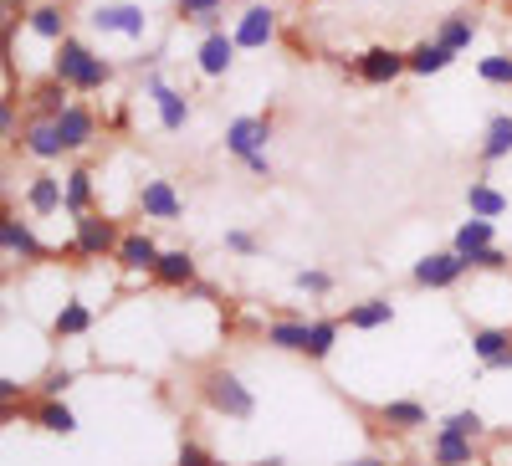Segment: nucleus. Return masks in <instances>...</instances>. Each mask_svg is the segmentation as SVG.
Returning a JSON list of instances; mask_svg holds the SVG:
<instances>
[{"label":"nucleus","mask_w":512,"mask_h":466,"mask_svg":"<svg viewBox=\"0 0 512 466\" xmlns=\"http://www.w3.org/2000/svg\"><path fill=\"white\" fill-rule=\"evenodd\" d=\"M52 77H62L77 98H93V93H103L108 82L118 77V67L108 57H98L82 36H62L57 41V57H52Z\"/></svg>","instance_id":"nucleus-1"},{"label":"nucleus","mask_w":512,"mask_h":466,"mask_svg":"<svg viewBox=\"0 0 512 466\" xmlns=\"http://www.w3.org/2000/svg\"><path fill=\"white\" fill-rule=\"evenodd\" d=\"M267 144H272V113H241V118L226 123V154L241 159L256 180H272Z\"/></svg>","instance_id":"nucleus-2"},{"label":"nucleus","mask_w":512,"mask_h":466,"mask_svg":"<svg viewBox=\"0 0 512 466\" xmlns=\"http://www.w3.org/2000/svg\"><path fill=\"white\" fill-rule=\"evenodd\" d=\"M200 395H205L210 410L226 415V420H251V415H256V395L241 385V374L226 369V364H216V369L200 374Z\"/></svg>","instance_id":"nucleus-3"},{"label":"nucleus","mask_w":512,"mask_h":466,"mask_svg":"<svg viewBox=\"0 0 512 466\" xmlns=\"http://www.w3.org/2000/svg\"><path fill=\"white\" fill-rule=\"evenodd\" d=\"M118 241H123V231H118L113 216H103V210H82V216H72V251H77L82 262L113 257Z\"/></svg>","instance_id":"nucleus-4"},{"label":"nucleus","mask_w":512,"mask_h":466,"mask_svg":"<svg viewBox=\"0 0 512 466\" xmlns=\"http://www.w3.org/2000/svg\"><path fill=\"white\" fill-rule=\"evenodd\" d=\"M82 21H88L98 36H128V41L149 36V11L139 6V0H98Z\"/></svg>","instance_id":"nucleus-5"},{"label":"nucleus","mask_w":512,"mask_h":466,"mask_svg":"<svg viewBox=\"0 0 512 466\" xmlns=\"http://www.w3.org/2000/svg\"><path fill=\"white\" fill-rule=\"evenodd\" d=\"M466 272H472V262L451 246V251H425V257L410 267V282L425 287V292H451V287H461Z\"/></svg>","instance_id":"nucleus-6"},{"label":"nucleus","mask_w":512,"mask_h":466,"mask_svg":"<svg viewBox=\"0 0 512 466\" xmlns=\"http://www.w3.org/2000/svg\"><path fill=\"white\" fill-rule=\"evenodd\" d=\"M139 77H144V98H149L154 113H159V129H164V134H185V129H190V98H185L180 88H169L159 72H139Z\"/></svg>","instance_id":"nucleus-7"},{"label":"nucleus","mask_w":512,"mask_h":466,"mask_svg":"<svg viewBox=\"0 0 512 466\" xmlns=\"http://www.w3.org/2000/svg\"><path fill=\"white\" fill-rule=\"evenodd\" d=\"M231 36H236L241 52H267L277 41V11L267 0H251V6H241V16L231 21Z\"/></svg>","instance_id":"nucleus-8"},{"label":"nucleus","mask_w":512,"mask_h":466,"mask_svg":"<svg viewBox=\"0 0 512 466\" xmlns=\"http://www.w3.org/2000/svg\"><path fill=\"white\" fill-rule=\"evenodd\" d=\"M405 72H410V52H395V47H364L354 57V77L364 88H390Z\"/></svg>","instance_id":"nucleus-9"},{"label":"nucleus","mask_w":512,"mask_h":466,"mask_svg":"<svg viewBox=\"0 0 512 466\" xmlns=\"http://www.w3.org/2000/svg\"><path fill=\"white\" fill-rule=\"evenodd\" d=\"M0 251H6V262L16 267H36L41 257H47V246H41V236L31 231V221H21L16 210H6V216H0Z\"/></svg>","instance_id":"nucleus-10"},{"label":"nucleus","mask_w":512,"mask_h":466,"mask_svg":"<svg viewBox=\"0 0 512 466\" xmlns=\"http://www.w3.org/2000/svg\"><path fill=\"white\" fill-rule=\"evenodd\" d=\"M139 210H144V221H159V226H175L180 216H185V195L175 190V185H169V180H144L139 185Z\"/></svg>","instance_id":"nucleus-11"},{"label":"nucleus","mask_w":512,"mask_h":466,"mask_svg":"<svg viewBox=\"0 0 512 466\" xmlns=\"http://www.w3.org/2000/svg\"><path fill=\"white\" fill-rule=\"evenodd\" d=\"M159 251H164V246H159L149 231H123V241H118V251H113V262H118V272H128V277H154Z\"/></svg>","instance_id":"nucleus-12"},{"label":"nucleus","mask_w":512,"mask_h":466,"mask_svg":"<svg viewBox=\"0 0 512 466\" xmlns=\"http://www.w3.org/2000/svg\"><path fill=\"white\" fill-rule=\"evenodd\" d=\"M472 354L482 359L487 374H507V369H512V323L472 328Z\"/></svg>","instance_id":"nucleus-13"},{"label":"nucleus","mask_w":512,"mask_h":466,"mask_svg":"<svg viewBox=\"0 0 512 466\" xmlns=\"http://www.w3.org/2000/svg\"><path fill=\"white\" fill-rule=\"evenodd\" d=\"M236 36L221 26V31H205L200 36V47H195V67H200V77H226L231 67H236Z\"/></svg>","instance_id":"nucleus-14"},{"label":"nucleus","mask_w":512,"mask_h":466,"mask_svg":"<svg viewBox=\"0 0 512 466\" xmlns=\"http://www.w3.org/2000/svg\"><path fill=\"white\" fill-rule=\"evenodd\" d=\"M21 154H31V159H41V164L62 159L67 144H62L57 118H26V123H21Z\"/></svg>","instance_id":"nucleus-15"},{"label":"nucleus","mask_w":512,"mask_h":466,"mask_svg":"<svg viewBox=\"0 0 512 466\" xmlns=\"http://www.w3.org/2000/svg\"><path fill=\"white\" fill-rule=\"evenodd\" d=\"M154 282H159V287H169V292H185V287H195V282H200L195 251H190V246H169V251H159Z\"/></svg>","instance_id":"nucleus-16"},{"label":"nucleus","mask_w":512,"mask_h":466,"mask_svg":"<svg viewBox=\"0 0 512 466\" xmlns=\"http://www.w3.org/2000/svg\"><path fill=\"white\" fill-rule=\"evenodd\" d=\"M57 129H62V144H67V154H82L93 139H98V113L88 108V103H67V113L57 118Z\"/></svg>","instance_id":"nucleus-17"},{"label":"nucleus","mask_w":512,"mask_h":466,"mask_svg":"<svg viewBox=\"0 0 512 466\" xmlns=\"http://www.w3.org/2000/svg\"><path fill=\"white\" fill-rule=\"evenodd\" d=\"M21 205H26V216H62L67 190H62V180H57V175H31V180H26Z\"/></svg>","instance_id":"nucleus-18"},{"label":"nucleus","mask_w":512,"mask_h":466,"mask_svg":"<svg viewBox=\"0 0 512 466\" xmlns=\"http://www.w3.org/2000/svg\"><path fill=\"white\" fill-rule=\"evenodd\" d=\"M67 93H72L67 82L47 72V77H41L36 88L26 93V108H31V118H62V113H67V103H72Z\"/></svg>","instance_id":"nucleus-19"},{"label":"nucleus","mask_w":512,"mask_h":466,"mask_svg":"<svg viewBox=\"0 0 512 466\" xmlns=\"http://www.w3.org/2000/svg\"><path fill=\"white\" fill-rule=\"evenodd\" d=\"M26 31H31L36 41H47V47H57L62 36H72V31H67V11L57 6V0H41V6H31V11H26Z\"/></svg>","instance_id":"nucleus-20"},{"label":"nucleus","mask_w":512,"mask_h":466,"mask_svg":"<svg viewBox=\"0 0 512 466\" xmlns=\"http://www.w3.org/2000/svg\"><path fill=\"white\" fill-rule=\"evenodd\" d=\"M62 190H67V216H82V210H93V200H98V175L88 164H72L67 175H62Z\"/></svg>","instance_id":"nucleus-21"},{"label":"nucleus","mask_w":512,"mask_h":466,"mask_svg":"<svg viewBox=\"0 0 512 466\" xmlns=\"http://www.w3.org/2000/svg\"><path fill=\"white\" fill-rule=\"evenodd\" d=\"M308 328H313V318L287 313V318L267 323V344H272V349H282V354H308Z\"/></svg>","instance_id":"nucleus-22"},{"label":"nucleus","mask_w":512,"mask_h":466,"mask_svg":"<svg viewBox=\"0 0 512 466\" xmlns=\"http://www.w3.org/2000/svg\"><path fill=\"white\" fill-rule=\"evenodd\" d=\"M431 461H436V466H472V461H477V441L441 426V431L431 436Z\"/></svg>","instance_id":"nucleus-23"},{"label":"nucleus","mask_w":512,"mask_h":466,"mask_svg":"<svg viewBox=\"0 0 512 466\" xmlns=\"http://www.w3.org/2000/svg\"><path fill=\"white\" fill-rule=\"evenodd\" d=\"M477 154H482V164H502V159H512V113H492V118H487Z\"/></svg>","instance_id":"nucleus-24"},{"label":"nucleus","mask_w":512,"mask_h":466,"mask_svg":"<svg viewBox=\"0 0 512 466\" xmlns=\"http://www.w3.org/2000/svg\"><path fill=\"white\" fill-rule=\"evenodd\" d=\"M477 11H451V16H441V26H436V41L441 47H451V52H466L477 41Z\"/></svg>","instance_id":"nucleus-25"},{"label":"nucleus","mask_w":512,"mask_h":466,"mask_svg":"<svg viewBox=\"0 0 512 466\" xmlns=\"http://www.w3.org/2000/svg\"><path fill=\"white\" fill-rule=\"evenodd\" d=\"M344 323H349L354 333L390 328V323H395V303H390V298H364V303H354V308L344 313Z\"/></svg>","instance_id":"nucleus-26"},{"label":"nucleus","mask_w":512,"mask_h":466,"mask_svg":"<svg viewBox=\"0 0 512 466\" xmlns=\"http://www.w3.org/2000/svg\"><path fill=\"white\" fill-rule=\"evenodd\" d=\"M93 333V308L82 298H62V308L52 313V338H82Z\"/></svg>","instance_id":"nucleus-27"},{"label":"nucleus","mask_w":512,"mask_h":466,"mask_svg":"<svg viewBox=\"0 0 512 466\" xmlns=\"http://www.w3.org/2000/svg\"><path fill=\"white\" fill-rule=\"evenodd\" d=\"M466 210H472V216L497 221V216H507V210H512V200H507L492 180H472V185H466Z\"/></svg>","instance_id":"nucleus-28"},{"label":"nucleus","mask_w":512,"mask_h":466,"mask_svg":"<svg viewBox=\"0 0 512 466\" xmlns=\"http://www.w3.org/2000/svg\"><path fill=\"white\" fill-rule=\"evenodd\" d=\"M456 57H461V52L441 47V41L431 36V41H420V47H410V77H436V72H446Z\"/></svg>","instance_id":"nucleus-29"},{"label":"nucleus","mask_w":512,"mask_h":466,"mask_svg":"<svg viewBox=\"0 0 512 466\" xmlns=\"http://www.w3.org/2000/svg\"><path fill=\"white\" fill-rule=\"evenodd\" d=\"M379 420H384V426H395V431H420V426H431V415H425L420 400H384V405H379Z\"/></svg>","instance_id":"nucleus-30"},{"label":"nucleus","mask_w":512,"mask_h":466,"mask_svg":"<svg viewBox=\"0 0 512 466\" xmlns=\"http://www.w3.org/2000/svg\"><path fill=\"white\" fill-rule=\"evenodd\" d=\"M451 246L461 251V257H472V251H482V246H497V226H492L487 216H472V221H461V226H456Z\"/></svg>","instance_id":"nucleus-31"},{"label":"nucleus","mask_w":512,"mask_h":466,"mask_svg":"<svg viewBox=\"0 0 512 466\" xmlns=\"http://www.w3.org/2000/svg\"><path fill=\"white\" fill-rule=\"evenodd\" d=\"M338 333H344V318H313V328H308V364H323L333 349H338Z\"/></svg>","instance_id":"nucleus-32"},{"label":"nucleus","mask_w":512,"mask_h":466,"mask_svg":"<svg viewBox=\"0 0 512 466\" xmlns=\"http://www.w3.org/2000/svg\"><path fill=\"white\" fill-rule=\"evenodd\" d=\"M36 426L52 431V436H72V431H77V415H72V405H62V395H57V400H41V405H36Z\"/></svg>","instance_id":"nucleus-33"},{"label":"nucleus","mask_w":512,"mask_h":466,"mask_svg":"<svg viewBox=\"0 0 512 466\" xmlns=\"http://www.w3.org/2000/svg\"><path fill=\"white\" fill-rule=\"evenodd\" d=\"M477 77L487 82V88H512V57L507 52H492L477 62Z\"/></svg>","instance_id":"nucleus-34"},{"label":"nucleus","mask_w":512,"mask_h":466,"mask_svg":"<svg viewBox=\"0 0 512 466\" xmlns=\"http://www.w3.org/2000/svg\"><path fill=\"white\" fill-rule=\"evenodd\" d=\"M446 431H456V436H472V441H482L487 436V415L482 410H451L446 420H441Z\"/></svg>","instance_id":"nucleus-35"},{"label":"nucleus","mask_w":512,"mask_h":466,"mask_svg":"<svg viewBox=\"0 0 512 466\" xmlns=\"http://www.w3.org/2000/svg\"><path fill=\"white\" fill-rule=\"evenodd\" d=\"M466 262H472V277H477V272H487V277H502V272L512 267V257H507L502 246H482V251H472Z\"/></svg>","instance_id":"nucleus-36"},{"label":"nucleus","mask_w":512,"mask_h":466,"mask_svg":"<svg viewBox=\"0 0 512 466\" xmlns=\"http://www.w3.org/2000/svg\"><path fill=\"white\" fill-rule=\"evenodd\" d=\"M292 287H297V292H308V298H328V292H333V272H323V267H303V272L292 277Z\"/></svg>","instance_id":"nucleus-37"},{"label":"nucleus","mask_w":512,"mask_h":466,"mask_svg":"<svg viewBox=\"0 0 512 466\" xmlns=\"http://www.w3.org/2000/svg\"><path fill=\"white\" fill-rule=\"evenodd\" d=\"M221 11H226V0H175V16L190 21V26L205 21V16H221Z\"/></svg>","instance_id":"nucleus-38"},{"label":"nucleus","mask_w":512,"mask_h":466,"mask_svg":"<svg viewBox=\"0 0 512 466\" xmlns=\"http://www.w3.org/2000/svg\"><path fill=\"white\" fill-rule=\"evenodd\" d=\"M226 251H231V257H256L262 241H256L251 231H226Z\"/></svg>","instance_id":"nucleus-39"},{"label":"nucleus","mask_w":512,"mask_h":466,"mask_svg":"<svg viewBox=\"0 0 512 466\" xmlns=\"http://www.w3.org/2000/svg\"><path fill=\"white\" fill-rule=\"evenodd\" d=\"M175 466H221L216 456H210L205 446H195V441H185L180 446V456H175Z\"/></svg>","instance_id":"nucleus-40"},{"label":"nucleus","mask_w":512,"mask_h":466,"mask_svg":"<svg viewBox=\"0 0 512 466\" xmlns=\"http://www.w3.org/2000/svg\"><path fill=\"white\" fill-rule=\"evenodd\" d=\"M0 134H6L11 144H21V129H16V98H11V93L0 98Z\"/></svg>","instance_id":"nucleus-41"},{"label":"nucleus","mask_w":512,"mask_h":466,"mask_svg":"<svg viewBox=\"0 0 512 466\" xmlns=\"http://www.w3.org/2000/svg\"><path fill=\"white\" fill-rule=\"evenodd\" d=\"M67 385H72V369H52L47 379H41V400H57Z\"/></svg>","instance_id":"nucleus-42"},{"label":"nucleus","mask_w":512,"mask_h":466,"mask_svg":"<svg viewBox=\"0 0 512 466\" xmlns=\"http://www.w3.org/2000/svg\"><path fill=\"white\" fill-rule=\"evenodd\" d=\"M344 466H390L384 456H354V461H344Z\"/></svg>","instance_id":"nucleus-43"}]
</instances>
